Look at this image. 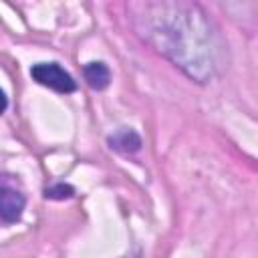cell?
<instances>
[{
  "instance_id": "obj_3",
  "label": "cell",
  "mask_w": 258,
  "mask_h": 258,
  "mask_svg": "<svg viewBox=\"0 0 258 258\" xmlns=\"http://www.w3.org/2000/svg\"><path fill=\"white\" fill-rule=\"evenodd\" d=\"M24 194L8 183V175L2 177V194H0V216L4 224H12L22 216L24 210Z\"/></svg>"
},
{
  "instance_id": "obj_4",
  "label": "cell",
  "mask_w": 258,
  "mask_h": 258,
  "mask_svg": "<svg viewBox=\"0 0 258 258\" xmlns=\"http://www.w3.org/2000/svg\"><path fill=\"white\" fill-rule=\"evenodd\" d=\"M83 75H85V81L91 89L95 91H103L109 87L111 83V73L107 69L105 62H99V60H93V62H87L85 69H83Z\"/></svg>"
},
{
  "instance_id": "obj_2",
  "label": "cell",
  "mask_w": 258,
  "mask_h": 258,
  "mask_svg": "<svg viewBox=\"0 0 258 258\" xmlns=\"http://www.w3.org/2000/svg\"><path fill=\"white\" fill-rule=\"evenodd\" d=\"M30 77L38 85L48 87L56 93H73L77 89V83L71 73H67L58 62H36L30 69Z\"/></svg>"
},
{
  "instance_id": "obj_5",
  "label": "cell",
  "mask_w": 258,
  "mask_h": 258,
  "mask_svg": "<svg viewBox=\"0 0 258 258\" xmlns=\"http://www.w3.org/2000/svg\"><path fill=\"white\" fill-rule=\"evenodd\" d=\"M109 145L117 151H123V153H133V151H139L141 149V139L135 131L131 129H121L117 131L115 135L109 137Z\"/></svg>"
},
{
  "instance_id": "obj_6",
  "label": "cell",
  "mask_w": 258,
  "mask_h": 258,
  "mask_svg": "<svg viewBox=\"0 0 258 258\" xmlns=\"http://www.w3.org/2000/svg\"><path fill=\"white\" fill-rule=\"evenodd\" d=\"M75 194V189L67 183H56V185H50L44 189V198L48 200H64V198H71Z\"/></svg>"
},
{
  "instance_id": "obj_1",
  "label": "cell",
  "mask_w": 258,
  "mask_h": 258,
  "mask_svg": "<svg viewBox=\"0 0 258 258\" xmlns=\"http://www.w3.org/2000/svg\"><path fill=\"white\" fill-rule=\"evenodd\" d=\"M139 34L183 69L191 79L204 83L214 69V44L210 22L200 8L181 2L135 4Z\"/></svg>"
}]
</instances>
